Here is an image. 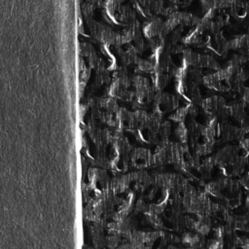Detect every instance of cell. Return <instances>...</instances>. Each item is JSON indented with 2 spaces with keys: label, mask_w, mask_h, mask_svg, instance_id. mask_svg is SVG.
I'll use <instances>...</instances> for the list:
<instances>
[{
  "label": "cell",
  "mask_w": 249,
  "mask_h": 249,
  "mask_svg": "<svg viewBox=\"0 0 249 249\" xmlns=\"http://www.w3.org/2000/svg\"><path fill=\"white\" fill-rule=\"evenodd\" d=\"M100 11L104 20L113 26L124 28L137 20L133 7L122 1L102 2Z\"/></svg>",
  "instance_id": "cell-9"
},
{
  "label": "cell",
  "mask_w": 249,
  "mask_h": 249,
  "mask_svg": "<svg viewBox=\"0 0 249 249\" xmlns=\"http://www.w3.org/2000/svg\"><path fill=\"white\" fill-rule=\"evenodd\" d=\"M111 73L112 80L106 90L107 96L125 102L133 75L126 68H120Z\"/></svg>",
  "instance_id": "cell-11"
},
{
  "label": "cell",
  "mask_w": 249,
  "mask_h": 249,
  "mask_svg": "<svg viewBox=\"0 0 249 249\" xmlns=\"http://www.w3.org/2000/svg\"><path fill=\"white\" fill-rule=\"evenodd\" d=\"M163 23L164 20L160 17H154L143 21L142 31L145 37L147 47L151 48V52L160 47L163 42Z\"/></svg>",
  "instance_id": "cell-12"
},
{
  "label": "cell",
  "mask_w": 249,
  "mask_h": 249,
  "mask_svg": "<svg viewBox=\"0 0 249 249\" xmlns=\"http://www.w3.org/2000/svg\"><path fill=\"white\" fill-rule=\"evenodd\" d=\"M204 234L197 231H184L181 235V243L186 247L197 248L204 246Z\"/></svg>",
  "instance_id": "cell-18"
},
{
  "label": "cell",
  "mask_w": 249,
  "mask_h": 249,
  "mask_svg": "<svg viewBox=\"0 0 249 249\" xmlns=\"http://www.w3.org/2000/svg\"><path fill=\"white\" fill-rule=\"evenodd\" d=\"M128 132L134 138L146 145H158L169 139L171 124L162 117L146 110L133 111V117Z\"/></svg>",
  "instance_id": "cell-1"
},
{
  "label": "cell",
  "mask_w": 249,
  "mask_h": 249,
  "mask_svg": "<svg viewBox=\"0 0 249 249\" xmlns=\"http://www.w3.org/2000/svg\"><path fill=\"white\" fill-rule=\"evenodd\" d=\"M132 117H133V112L120 107L118 113H117V118H116V126L114 129L125 132L129 130L130 124H131V121H132Z\"/></svg>",
  "instance_id": "cell-17"
},
{
  "label": "cell",
  "mask_w": 249,
  "mask_h": 249,
  "mask_svg": "<svg viewBox=\"0 0 249 249\" xmlns=\"http://www.w3.org/2000/svg\"><path fill=\"white\" fill-rule=\"evenodd\" d=\"M99 26V22L95 21L94 18H87L81 15L80 13V17H79V33L80 35L93 40L97 29Z\"/></svg>",
  "instance_id": "cell-16"
},
{
  "label": "cell",
  "mask_w": 249,
  "mask_h": 249,
  "mask_svg": "<svg viewBox=\"0 0 249 249\" xmlns=\"http://www.w3.org/2000/svg\"><path fill=\"white\" fill-rule=\"evenodd\" d=\"M132 145L124 132L114 129L109 145V169L114 174H124L130 165V153Z\"/></svg>",
  "instance_id": "cell-5"
},
{
  "label": "cell",
  "mask_w": 249,
  "mask_h": 249,
  "mask_svg": "<svg viewBox=\"0 0 249 249\" xmlns=\"http://www.w3.org/2000/svg\"><path fill=\"white\" fill-rule=\"evenodd\" d=\"M203 78L202 71L192 65L183 63L177 68L174 75L175 90L183 105L201 104L203 99L200 93V86L203 84Z\"/></svg>",
  "instance_id": "cell-2"
},
{
  "label": "cell",
  "mask_w": 249,
  "mask_h": 249,
  "mask_svg": "<svg viewBox=\"0 0 249 249\" xmlns=\"http://www.w3.org/2000/svg\"><path fill=\"white\" fill-rule=\"evenodd\" d=\"M118 205V197L109 187L86 204L84 215L87 221H104L113 218Z\"/></svg>",
  "instance_id": "cell-6"
},
{
  "label": "cell",
  "mask_w": 249,
  "mask_h": 249,
  "mask_svg": "<svg viewBox=\"0 0 249 249\" xmlns=\"http://www.w3.org/2000/svg\"><path fill=\"white\" fill-rule=\"evenodd\" d=\"M174 157V142L169 139L156 145L153 153V166L172 164Z\"/></svg>",
  "instance_id": "cell-14"
},
{
  "label": "cell",
  "mask_w": 249,
  "mask_h": 249,
  "mask_svg": "<svg viewBox=\"0 0 249 249\" xmlns=\"http://www.w3.org/2000/svg\"><path fill=\"white\" fill-rule=\"evenodd\" d=\"M156 92L150 78L144 75H133L125 102L129 103L134 111L145 110L149 105H152Z\"/></svg>",
  "instance_id": "cell-8"
},
{
  "label": "cell",
  "mask_w": 249,
  "mask_h": 249,
  "mask_svg": "<svg viewBox=\"0 0 249 249\" xmlns=\"http://www.w3.org/2000/svg\"><path fill=\"white\" fill-rule=\"evenodd\" d=\"M111 180L105 168L92 166L87 170L86 183L83 182V196L86 204L110 187Z\"/></svg>",
  "instance_id": "cell-10"
},
{
  "label": "cell",
  "mask_w": 249,
  "mask_h": 249,
  "mask_svg": "<svg viewBox=\"0 0 249 249\" xmlns=\"http://www.w3.org/2000/svg\"><path fill=\"white\" fill-rule=\"evenodd\" d=\"M152 183L153 175L144 170H137L114 178L110 182V188L118 198L139 197L148 191Z\"/></svg>",
  "instance_id": "cell-3"
},
{
  "label": "cell",
  "mask_w": 249,
  "mask_h": 249,
  "mask_svg": "<svg viewBox=\"0 0 249 249\" xmlns=\"http://www.w3.org/2000/svg\"><path fill=\"white\" fill-rule=\"evenodd\" d=\"M127 242L132 248H170L175 247L174 243H181V236L165 231H135Z\"/></svg>",
  "instance_id": "cell-7"
},
{
  "label": "cell",
  "mask_w": 249,
  "mask_h": 249,
  "mask_svg": "<svg viewBox=\"0 0 249 249\" xmlns=\"http://www.w3.org/2000/svg\"><path fill=\"white\" fill-rule=\"evenodd\" d=\"M130 165L139 170L153 166V153L144 147L133 148L130 153Z\"/></svg>",
  "instance_id": "cell-15"
},
{
  "label": "cell",
  "mask_w": 249,
  "mask_h": 249,
  "mask_svg": "<svg viewBox=\"0 0 249 249\" xmlns=\"http://www.w3.org/2000/svg\"><path fill=\"white\" fill-rule=\"evenodd\" d=\"M147 59L152 65L150 80L157 92L162 91L169 84L171 78H174L177 67L163 44L153 50Z\"/></svg>",
  "instance_id": "cell-4"
},
{
  "label": "cell",
  "mask_w": 249,
  "mask_h": 249,
  "mask_svg": "<svg viewBox=\"0 0 249 249\" xmlns=\"http://www.w3.org/2000/svg\"><path fill=\"white\" fill-rule=\"evenodd\" d=\"M181 99L177 94L158 91L154 97L152 103L153 113L160 117H164L166 115H171L181 106Z\"/></svg>",
  "instance_id": "cell-13"
}]
</instances>
